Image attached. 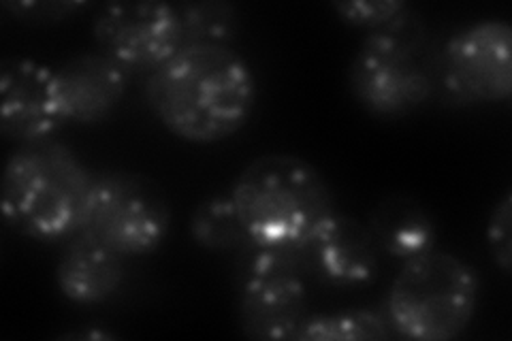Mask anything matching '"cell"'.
Returning <instances> with one entry per match:
<instances>
[{"instance_id": "cell-2", "label": "cell", "mask_w": 512, "mask_h": 341, "mask_svg": "<svg viewBox=\"0 0 512 341\" xmlns=\"http://www.w3.org/2000/svg\"><path fill=\"white\" fill-rule=\"evenodd\" d=\"M96 175L56 137L18 145L0 188L5 224L35 241H69L88 226Z\"/></svg>"}, {"instance_id": "cell-4", "label": "cell", "mask_w": 512, "mask_h": 341, "mask_svg": "<svg viewBox=\"0 0 512 341\" xmlns=\"http://www.w3.org/2000/svg\"><path fill=\"white\" fill-rule=\"evenodd\" d=\"M436 75L429 28L410 7L391 26L365 35L350 62L348 88L367 113L397 120L431 99Z\"/></svg>"}, {"instance_id": "cell-6", "label": "cell", "mask_w": 512, "mask_h": 341, "mask_svg": "<svg viewBox=\"0 0 512 341\" xmlns=\"http://www.w3.org/2000/svg\"><path fill=\"white\" fill-rule=\"evenodd\" d=\"M237 324L248 339H293L308 316L306 273L299 254L250 243L237 254Z\"/></svg>"}, {"instance_id": "cell-11", "label": "cell", "mask_w": 512, "mask_h": 341, "mask_svg": "<svg viewBox=\"0 0 512 341\" xmlns=\"http://www.w3.org/2000/svg\"><path fill=\"white\" fill-rule=\"evenodd\" d=\"M64 120L54 94V69L30 58L0 62V131L13 143L52 139Z\"/></svg>"}, {"instance_id": "cell-5", "label": "cell", "mask_w": 512, "mask_h": 341, "mask_svg": "<svg viewBox=\"0 0 512 341\" xmlns=\"http://www.w3.org/2000/svg\"><path fill=\"white\" fill-rule=\"evenodd\" d=\"M480 278L453 252L431 250L402 263L384 316L393 333L414 341H451L466 331L478 310Z\"/></svg>"}, {"instance_id": "cell-16", "label": "cell", "mask_w": 512, "mask_h": 341, "mask_svg": "<svg viewBox=\"0 0 512 341\" xmlns=\"http://www.w3.org/2000/svg\"><path fill=\"white\" fill-rule=\"evenodd\" d=\"M387 316L374 310H344L308 314L299 324L293 341H380L391 339Z\"/></svg>"}, {"instance_id": "cell-12", "label": "cell", "mask_w": 512, "mask_h": 341, "mask_svg": "<svg viewBox=\"0 0 512 341\" xmlns=\"http://www.w3.org/2000/svg\"><path fill=\"white\" fill-rule=\"evenodd\" d=\"M128 75L101 52L64 60L54 69V94L64 124L92 126L109 120L124 101Z\"/></svg>"}, {"instance_id": "cell-3", "label": "cell", "mask_w": 512, "mask_h": 341, "mask_svg": "<svg viewBox=\"0 0 512 341\" xmlns=\"http://www.w3.org/2000/svg\"><path fill=\"white\" fill-rule=\"evenodd\" d=\"M237 214L252 243L295 250L335 209L325 175L297 154H263L231 186Z\"/></svg>"}, {"instance_id": "cell-20", "label": "cell", "mask_w": 512, "mask_h": 341, "mask_svg": "<svg viewBox=\"0 0 512 341\" xmlns=\"http://www.w3.org/2000/svg\"><path fill=\"white\" fill-rule=\"evenodd\" d=\"M86 3H75V0H69V3H58V0H47V3H3V9L11 13L18 22L26 24H56L67 18H73L77 11L86 9Z\"/></svg>"}, {"instance_id": "cell-14", "label": "cell", "mask_w": 512, "mask_h": 341, "mask_svg": "<svg viewBox=\"0 0 512 341\" xmlns=\"http://www.w3.org/2000/svg\"><path fill=\"white\" fill-rule=\"evenodd\" d=\"M367 229L378 248L395 261H412L438 246V224L427 205L410 194L384 197L370 214Z\"/></svg>"}, {"instance_id": "cell-7", "label": "cell", "mask_w": 512, "mask_h": 341, "mask_svg": "<svg viewBox=\"0 0 512 341\" xmlns=\"http://www.w3.org/2000/svg\"><path fill=\"white\" fill-rule=\"evenodd\" d=\"M173 211L165 190L133 171L96 175L86 229L124 258L148 256L169 237Z\"/></svg>"}, {"instance_id": "cell-17", "label": "cell", "mask_w": 512, "mask_h": 341, "mask_svg": "<svg viewBox=\"0 0 512 341\" xmlns=\"http://www.w3.org/2000/svg\"><path fill=\"white\" fill-rule=\"evenodd\" d=\"M184 45H231L237 41L242 20L227 0H197L178 7Z\"/></svg>"}, {"instance_id": "cell-19", "label": "cell", "mask_w": 512, "mask_h": 341, "mask_svg": "<svg viewBox=\"0 0 512 341\" xmlns=\"http://www.w3.org/2000/svg\"><path fill=\"white\" fill-rule=\"evenodd\" d=\"M512 194L510 190L493 205L487 224V246L493 263L504 275L512 267Z\"/></svg>"}, {"instance_id": "cell-1", "label": "cell", "mask_w": 512, "mask_h": 341, "mask_svg": "<svg viewBox=\"0 0 512 341\" xmlns=\"http://www.w3.org/2000/svg\"><path fill=\"white\" fill-rule=\"evenodd\" d=\"M256 75L231 45H184L148 75L143 96L171 135L197 145L233 137L256 107Z\"/></svg>"}, {"instance_id": "cell-18", "label": "cell", "mask_w": 512, "mask_h": 341, "mask_svg": "<svg viewBox=\"0 0 512 341\" xmlns=\"http://www.w3.org/2000/svg\"><path fill=\"white\" fill-rule=\"evenodd\" d=\"M408 9L410 5L402 3V0H350V3H333V11L338 13V18L344 24L365 30L367 35L391 26Z\"/></svg>"}, {"instance_id": "cell-13", "label": "cell", "mask_w": 512, "mask_h": 341, "mask_svg": "<svg viewBox=\"0 0 512 341\" xmlns=\"http://www.w3.org/2000/svg\"><path fill=\"white\" fill-rule=\"evenodd\" d=\"M126 282L124 256L107 248L88 229L64 241L56 265V286L73 305H101L116 297Z\"/></svg>"}, {"instance_id": "cell-8", "label": "cell", "mask_w": 512, "mask_h": 341, "mask_svg": "<svg viewBox=\"0 0 512 341\" xmlns=\"http://www.w3.org/2000/svg\"><path fill=\"white\" fill-rule=\"evenodd\" d=\"M438 73L461 105L506 103L512 96V28L504 20L463 26L446 41Z\"/></svg>"}, {"instance_id": "cell-10", "label": "cell", "mask_w": 512, "mask_h": 341, "mask_svg": "<svg viewBox=\"0 0 512 341\" xmlns=\"http://www.w3.org/2000/svg\"><path fill=\"white\" fill-rule=\"evenodd\" d=\"M297 254L306 278L342 290L370 284L380 265V248L367 224L340 211L320 222Z\"/></svg>"}, {"instance_id": "cell-15", "label": "cell", "mask_w": 512, "mask_h": 341, "mask_svg": "<svg viewBox=\"0 0 512 341\" xmlns=\"http://www.w3.org/2000/svg\"><path fill=\"white\" fill-rule=\"evenodd\" d=\"M190 237L199 248L218 254H239L252 243L229 194H214L195 207L190 216Z\"/></svg>"}, {"instance_id": "cell-9", "label": "cell", "mask_w": 512, "mask_h": 341, "mask_svg": "<svg viewBox=\"0 0 512 341\" xmlns=\"http://www.w3.org/2000/svg\"><path fill=\"white\" fill-rule=\"evenodd\" d=\"M99 52L126 73H154L184 47L180 11L169 3H114L92 22Z\"/></svg>"}]
</instances>
